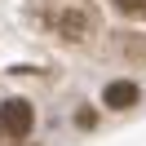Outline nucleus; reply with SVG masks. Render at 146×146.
I'll return each instance as SVG.
<instances>
[{
  "mask_svg": "<svg viewBox=\"0 0 146 146\" xmlns=\"http://www.w3.org/2000/svg\"><path fill=\"white\" fill-rule=\"evenodd\" d=\"M40 22H44L49 31H53L58 40H71V44H80V40L93 36V13L80 9V5H71V0H62V5H49V9L36 13Z\"/></svg>",
  "mask_w": 146,
  "mask_h": 146,
  "instance_id": "f257e3e1",
  "label": "nucleus"
},
{
  "mask_svg": "<svg viewBox=\"0 0 146 146\" xmlns=\"http://www.w3.org/2000/svg\"><path fill=\"white\" fill-rule=\"evenodd\" d=\"M31 119H36V111H31V102H22V98H9L5 106H0V128H5L9 137H27Z\"/></svg>",
  "mask_w": 146,
  "mask_h": 146,
  "instance_id": "f03ea898",
  "label": "nucleus"
},
{
  "mask_svg": "<svg viewBox=\"0 0 146 146\" xmlns=\"http://www.w3.org/2000/svg\"><path fill=\"white\" fill-rule=\"evenodd\" d=\"M115 9L124 18H146V0H115Z\"/></svg>",
  "mask_w": 146,
  "mask_h": 146,
  "instance_id": "20e7f679",
  "label": "nucleus"
},
{
  "mask_svg": "<svg viewBox=\"0 0 146 146\" xmlns=\"http://www.w3.org/2000/svg\"><path fill=\"white\" fill-rule=\"evenodd\" d=\"M102 102H106L111 111H128V106L137 102V84H133V80H115V84H106Z\"/></svg>",
  "mask_w": 146,
  "mask_h": 146,
  "instance_id": "7ed1b4c3",
  "label": "nucleus"
}]
</instances>
